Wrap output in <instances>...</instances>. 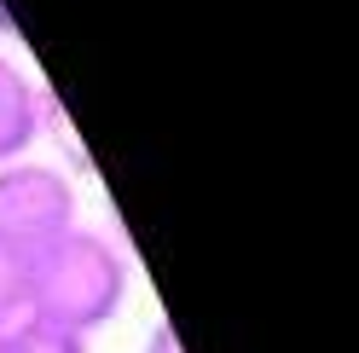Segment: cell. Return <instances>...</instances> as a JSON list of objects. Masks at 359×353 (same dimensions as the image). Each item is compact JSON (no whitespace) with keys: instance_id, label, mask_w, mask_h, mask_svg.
I'll return each mask as SVG.
<instances>
[{"instance_id":"1","label":"cell","mask_w":359,"mask_h":353,"mask_svg":"<svg viewBox=\"0 0 359 353\" xmlns=\"http://www.w3.org/2000/svg\"><path fill=\"white\" fill-rule=\"evenodd\" d=\"M122 284H128V272H122V255L110 249V237L70 226L53 244L35 249L29 319H47V324H64L76 336H87V330H99L116 313Z\"/></svg>"},{"instance_id":"2","label":"cell","mask_w":359,"mask_h":353,"mask_svg":"<svg viewBox=\"0 0 359 353\" xmlns=\"http://www.w3.org/2000/svg\"><path fill=\"white\" fill-rule=\"evenodd\" d=\"M70 226H76V191L58 168L24 162V157L0 162V237L41 249Z\"/></svg>"},{"instance_id":"3","label":"cell","mask_w":359,"mask_h":353,"mask_svg":"<svg viewBox=\"0 0 359 353\" xmlns=\"http://www.w3.org/2000/svg\"><path fill=\"white\" fill-rule=\"evenodd\" d=\"M47 122V93L0 53V162H18Z\"/></svg>"},{"instance_id":"4","label":"cell","mask_w":359,"mask_h":353,"mask_svg":"<svg viewBox=\"0 0 359 353\" xmlns=\"http://www.w3.org/2000/svg\"><path fill=\"white\" fill-rule=\"evenodd\" d=\"M29 290H35V249L18 237H0V330L29 319Z\"/></svg>"},{"instance_id":"5","label":"cell","mask_w":359,"mask_h":353,"mask_svg":"<svg viewBox=\"0 0 359 353\" xmlns=\"http://www.w3.org/2000/svg\"><path fill=\"white\" fill-rule=\"evenodd\" d=\"M12 353H87V336L47 324V319H24V324H12Z\"/></svg>"},{"instance_id":"6","label":"cell","mask_w":359,"mask_h":353,"mask_svg":"<svg viewBox=\"0 0 359 353\" xmlns=\"http://www.w3.org/2000/svg\"><path fill=\"white\" fill-rule=\"evenodd\" d=\"M145 353H186V347H180V336H174L168 324H156V330H151V342H145Z\"/></svg>"},{"instance_id":"7","label":"cell","mask_w":359,"mask_h":353,"mask_svg":"<svg viewBox=\"0 0 359 353\" xmlns=\"http://www.w3.org/2000/svg\"><path fill=\"white\" fill-rule=\"evenodd\" d=\"M0 353H12V330H0Z\"/></svg>"}]
</instances>
